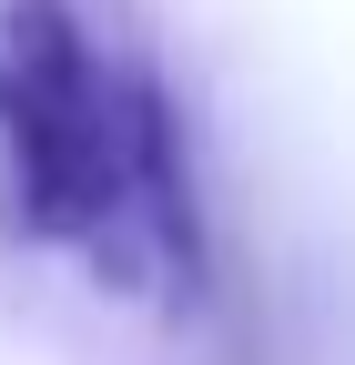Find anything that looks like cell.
Here are the masks:
<instances>
[{
	"label": "cell",
	"mask_w": 355,
	"mask_h": 365,
	"mask_svg": "<svg viewBox=\"0 0 355 365\" xmlns=\"http://www.w3.org/2000/svg\"><path fill=\"white\" fill-rule=\"evenodd\" d=\"M0 163L41 244H81L132 294H183L203 264L193 173L163 91L112 71L71 0H0Z\"/></svg>",
	"instance_id": "cell-1"
}]
</instances>
